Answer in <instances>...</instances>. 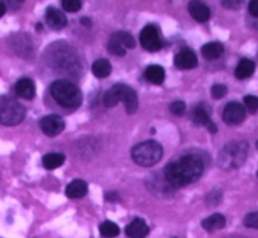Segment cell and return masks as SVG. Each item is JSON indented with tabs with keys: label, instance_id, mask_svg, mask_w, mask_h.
Returning a JSON list of instances; mask_svg holds the SVG:
<instances>
[{
	"label": "cell",
	"instance_id": "cell-9",
	"mask_svg": "<svg viewBox=\"0 0 258 238\" xmlns=\"http://www.w3.org/2000/svg\"><path fill=\"white\" fill-rule=\"evenodd\" d=\"M246 118L244 106L238 102H229L223 110V120L228 125H238Z\"/></svg>",
	"mask_w": 258,
	"mask_h": 238
},
{
	"label": "cell",
	"instance_id": "cell-24",
	"mask_svg": "<svg viewBox=\"0 0 258 238\" xmlns=\"http://www.w3.org/2000/svg\"><path fill=\"white\" fill-rule=\"evenodd\" d=\"M100 233L103 238H115L120 234V228L111 221H105L100 226Z\"/></svg>",
	"mask_w": 258,
	"mask_h": 238
},
{
	"label": "cell",
	"instance_id": "cell-32",
	"mask_svg": "<svg viewBox=\"0 0 258 238\" xmlns=\"http://www.w3.org/2000/svg\"><path fill=\"white\" fill-rule=\"evenodd\" d=\"M118 193H116V192H107L105 196V199L108 202H117L118 201Z\"/></svg>",
	"mask_w": 258,
	"mask_h": 238
},
{
	"label": "cell",
	"instance_id": "cell-13",
	"mask_svg": "<svg viewBox=\"0 0 258 238\" xmlns=\"http://www.w3.org/2000/svg\"><path fill=\"white\" fill-rule=\"evenodd\" d=\"M150 232L146 222L141 218H135L126 227V236L130 238H145Z\"/></svg>",
	"mask_w": 258,
	"mask_h": 238
},
{
	"label": "cell",
	"instance_id": "cell-33",
	"mask_svg": "<svg viewBox=\"0 0 258 238\" xmlns=\"http://www.w3.org/2000/svg\"><path fill=\"white\" fill-rule=\"evenodd\" d=\"M5 12H7V7H5L4 3L0 2V18L5 14Z\"/></svg>",
	"mask_w": 258,
	"mask_h": 238
},
{
	"label": "cell",
	"instance_id": "cell-34",
	"mask_svg": "<svg viewBox=\"0 0 258 238\" xmlns=\"http://www.w3.org/2000/svg\"><path fill=\"white\" fill-rule=\"evenodd\" d=\"M81 22H82L83 25H90L91 20L87 19V18H82V20H81Z\"/></svg>",
	"mask_w": 258,
	"mask_h": 238
},
{
	"label": "cell",
	"instance_id": "cell-23",
	"mask_svg": "<svg viewBox=\"0 0 258 238\" xmlns=\"http://www.w3.org/2000/svg\"><path fill=\"white\" fill-rule=\"evenodd\" d=\"M111 71H112V66H111L110 61L105 60V58L95 61V63L92 65L93 75L98 78L108 77L111 75Z\"/></svg>",
	"mask_w": 258,
	"mask_h": 238
},
{
	"label": "cell",
	"instance_id": "cell-29",
	"mask_svg": "<svg viewBox=\"0 0 258 238\" xmlns=\"http://www.w3.org/2000/svg\"><path fill=\"white\" fill-rule=\"evenodd\" d=\"M243 223L244 226L248 227V228L258 229V212H253V213L247 214Z\"/></svg>",
	"mask_w": 258,
	"mask_h": 238
},
{
	"label": "cell",
	"instance_id": "cell-27",
	"mask_svg": "<svg viewBox=\"0 0 258 238\" xmlns=\"http://www.w3.org/2000/svg\"><path fill=\"white\" fill-rule=\"evenodd\" d=\"M243 102L249 112L254 113L258 110V97H256V96H246V97L243 98Z\"/></svg>",
	"mask_w": 258,
	"mask_h": 238
},
{
	"label": "cell",
	"instance_id": "cell-4",
	"mask_svg": "<svg viewBox=\"0 0 258 238\" xmlns=\"http://www.w3.org/2000/svg\"><path fill=\"white\" fill-rule=\"evenodd\" d=\"M134 161L141 166H153L163 156V146L158 141L149 140L138 144L131 150Z\"/></svg>",
	"mask_w": 258,
	"mask_h": 238
},
{
	"label": "cell",
	"instance_id": "cell-17",
	"mask_svg": "<svg viewBox=\"0 0 258 238\" xmlns=\"http://www.w3.org/2000/svg\"><path fill=\"white\" fill-rule=\"evenodd\" d=\"M224 53V47L222 43L219 42H211L207 43L202 47V55H203L206 60L208 61H214L218 60L223 55Z\"/></svg>",
	"mask_w": 258,
	"mask_h": 238
},
{
	"label": "cell",
	"instance_id": "cell-18",
	"mask_svg": "<svg viewBox=\"0 0 258 238\" xmlns=\"http://www.w3.org/2000/svg\"><path fill=\"white\" fill-rule=\"evenodd\" d=\"M226 223L227 221L226 218H224V216L216 213L204 219V221L202 222V227H203L207 232H216L218 231V229L224 228V227H226Z\"/></svg>",
	"mask_w": 258,
	"mask_h": 238
},
{
	"label": "cell",
	"instance_id": "cell-2",
	"mask_svg": "<svg viewBox=\"0 0 258 238\" xmlns=\"http://www.w3.org/2000/svg\"><path fill=\"white\" fill-rule=\"evenodd\" d=\"M50 95L63 108L75 110L82 103V93L77 86L67 80L54 81L50 86Z\"/></svg>",
	"mask_w": 258,
	"mask_h": 238
},
{
	"label": "cell",
	"instance_id": "cell-20",
	"mask_svg": "<svg viewBox=\"0 0 258 238\" xmlns=\"http://www.w3.org/2000/svg\"><path fill=\"white\" fill-rule=\"evenodd\" d=\"M145 78L154 85H161L165 80V71L161 66H149L145 71Z\"/></svg>",
	"mask_w": 258,
	"mask_h": 238
},
{
	"label": "cell",
	"instance_id": "cell-15",
	"mask_svg": "<svg viewBox=\"0 0 258 238\" xmlns=\"http://www.w3.org/2000/svg\"><path fill=\"white\" fill-rule=\"evenodd\" d=\"M188 10L189 13H190L191 17L199 23H206L207 20H209V18H211V9H209L206 4H203V3H189Z\"/></svg>",
	"mask_w": 258,
	"mask_h": 238
},
{
	"label": "cell",
	"instance_id": "cell-30",
	"mask_svg": "<svg viewBox=\"0 0 258 238\" xmlns=\"http://www.w3.org/2000/svg\"><path fill=\"white\" fill-rule=\"evenodd\" d=\"M186 110V106L183 101H175L170 105V111L175 116H181Z\"/></svg>",
	"mask_w": 258,
	"mask_h": 238
},
{
	"label": "cell",
	"instance_id": "cell-22",
	"mask_svg": "<svg viewBox=\"0 0 258 238\" xmlns=\"http://www.w3.org/2000/svg\"><path fill=\"white\" fill-rule=\"evenodd\" d=\"M66 156L60 153H49L45 154L42 159L43 166L48 170H53V169L60 168L64 164Z\"/></svg>",
	"mask_w": 258,
	"mask_h": 238
},
{
	"label": "cell",
	"instance_id": "cell-31",
	"mask_svg": "<svg viewBox=\"0 0 258 238\" xmlns=\"http://www.w3.org/2000/svg\"><path fill=\"white\" fill-rule=\"evenodd\" d=\"M248 10L249 13H251V15L258 18V0H253V2L249 3Z\"/></svg>",
	"mask_w": 258,
	"mask_h": 238
},
{
	"label": "cell",
	"instance_id": "cell-14",
	"mask_svg": "<svg viewBox=\"0 0 258 238\" xmlns=\"http://www.w3.org/2000/svg\"><path fill=\"white\" fill-rule=\"evenodd\" d=\"M88 186L85 181L82 179H75L71 182L66 188V196L71 199H78L83 198L87 194Z\"/></svg>",
	"mask_w": 258,
	"mask_h": 238
},
{
	"label": "cell",
	"instance_id": "cell-19",
	"mask_svg": "<svg viewBox=\"0 0 258 238\" xmlns=\"http://www.w3.org/2000/svg\"><path fill=\"white\" fill-rule=\"evenodd\" d=\"M254 70H256V66H254L253 61L248 60V58H243V60L239 61L238 66L234 71V75L238 80H246V78L251 77L253 75Z\"/></svg>",
	"mask_w": 258,
	"mask_h": 238
},
{
	"label": "cell",
	"instance_id": "cell-25",
	"mask_svg": "<svg viewBox=\"0 0 258 238\" xmlns=\"http://www.w3.org/2000/svg\"><path fill=\"white\" fill-rule=\"evenodd\" d=\"M62 7L66 12L76 13L82 8V2L81 0H63Z\"/></svg>",
	"mask_w": 258,
	"mask_h": 238
},
{
	"label": "cell",
	"instance_id": "cell-12",
	"mask_svg": "<svg viewBox=\"0 0 258 238\" xmlns=\"http://www.w3.org/2000/svg\"><path fill=\"white\" fill-rule=\"evenodd\" d=\"M45 20H47L48 25L54 30H60L67 25V18H66L64 13L53 7H49L45 12Z\"/></svg>",
	"mask_w": 258,
	"mask_h": 238
},
{
	"label": "cell",
	"instance_id": "cell-6",
	"mask_svg": "<svg viewBox=\"0 0 258 238\" xmlns=\"http://www.w3.org/2000/svg\"><path fill=\"white\" fill-rule=\"evenodd\" d=\"M248 145L244 141H233L227 144L221 151L219 161L221 165L226 169H236L246 161Z\"/></svg>",
	"mask_w": 258,
	"mask_h": 238
},
{
	"label": "cell",
	"instance_id": "cell-16",
	"mask_svg": "<svg viewBox=\"0 0 258 238\" xmlns=\"http://www.w3.org/2000/svg\"><path fill=\"white\" fill-rule=\"evenodd\" d=\"M15 92L24 100H32L35 96V85L29 78H22L15 85Z\"/></svg>",
	"mask_w": 258,
	"mask_h": 238
},
{
	"label": "cell",
	"instance_id": "cell-1",
	"mask_svg": "<svg viewBox=\"0 0 258 238\" xmlns=\"http://www.w3.org/2000/svg\"><path fill=\"white\" fill-rule=\"evenodd\" d=\"M203 171L204 163L198 155H184L166 165L164 178L171 189H178L198 182Z\"/></svg>",
	"mask_w": 258,
	"mask_h": 238
},
{
	"label": "cell",
	"instance_id": "cell-26",
	"mask_svg": "<svg viewBox=\"0 0 258 238\" xmlns=\"http://www.w3.org/2000/svg\"><path fill=\"white\" fill-rule=\"evenodd\" d=\"M212 97L216 98V100H221L224 96L227 95L228 90H227V86L222 85V83H217V85L212 86Z\"/></svg>",
	"mask_w": 258,
	"mask_h": 238
},
{
	"label": "cell",
	"instance_id": "cell-11",
	"mask_svg": "<svg viewBox=\"0 0 258 238\" xmlns=\"http://www.w3.org/2000/svg\"><path fill=\"white\" fill-rule=\"evenodd\" d=\"M174 63L180 70H191L198 66V57L189 48H181L174 58Z\"/></svg>",
	"mask_w": 258,
	"mask_h": 238
},
{
	"label": "cell",
	"instance_id": "cell-21",
	"mask_svg": "<svg viewBox=\"0 0 258 238\" xmlns=\"http://www.w3.org/2000/svg\"><path fill=\"white\" fill-rule=\"evenodd\" d=\"M110 40L117 43L118 45H121L125 49H133L136 47V40L130 33L127 32H116L111 35Z\"/></svg>",
	"mask_w": 258,
	"mask_h": 238
},
{
	"label": "cell",
	"instance_id": "cell-3",
	"mask_svg": "<svg viewBox=\"0 0 258 238\" xmlns=\"http://www.w3.org/2000/svg\"><path fill=\"white\" fill-rule=\"evenodd\" d=\"M118 102H123L128 115H134L139 108V98L135 90L122 83L112 86L103 96V103L106 107H115Z\"/></svg>",
	"mask_w": 258,
	"mask_h": 238
},
{
	"label": "cell",
	"instance_id": "cell-7",
	"mask_svg": "<svg viewBox=\"0 0 258 238\" xmlns=\"http://www.w3.org/2000/svg\"><path fill=\"white\" fill-rule=\"evenodd\" d=\"M140 43L143 48L149 52H158L161 49V39L159 30L155 25L149 24L141 30Z\"/></svg>",
	"mask_w": 258,
	"mask_h": 238
},
{
	"label": "cell",
	"instance_id": "cell-35",
	"mask_svg": "<svg viewBox=\"0 0 258 238\" xmlns=\"http://www.w3.org/2000/svg\"><path fill=\"white\" fill-rule=\"evenodd\" d=\"M257 176H258V171H257Z\"/></svg>",
	"mask_w": 258,
	"mask_h": 238
},
{
	"label": "cell",
	"instance_id": "cell-28",
	"mask_svg": "<svg viewBox=\"0 0 258 238\" xmlns=\"http://www.w3.org/2000/svg\"><path fill=\"white\" fill-rule=\"evenodd\" d=\"M107 49H108V52L112 53L113 55H120V57H123V55L126 54L125 48H122L121 45H118L117 43L112 42V40H108Z\"/></svg>",
	"mask_w": 258,
	"mask_h": 238
},
{
	"label": "cell",
	"instance_id": "cell-8",
	"mask_svg": "<svg viewBox=\"0 0 258 238\" xmlns=\"http://www.w3.org/2000/svg\"><path fill=\"white\" fill-rule=\"evenodd\" d=\"M40 129L43 133L47 136L54 138V136L59 135L63 130H64V120L58 115H48L40 120L39 123Z\"/></svg>",
	"mask_w": 258,
	"mask_h": 238
},
{
	"label": "cell",
	"instance_id": "cell-5",
	"mask_svg": "<svg viewBox=\"0 0 258 238\" xmlns=\"http://www.w3.org/2000/svg\"><path fill=\"white\" fill-rule=\"evenodd\" d=\"M25 117V107L10 96H0V124L15 126Z\"/></svg>",
	"mask_w": 258,
	"mask_h": 238
},
{
	"label": "cell",
	"instance_id": "cell-10",
	"mask_svg": "<svg viewBox=\"0 0 258 238\" xmlns=\"http://www.w3.org/2000/svg\"><path fill=\"white\" fill-rule=\"evenodd\" d=\"M193 123L198 126H204L211 134H216L218 130L216 124L211 120L208 107L206 105L197 106L193 111Z\"/></svg>",
	"mask_w": 258,
	"mask_h": 238
}]
</instances>
